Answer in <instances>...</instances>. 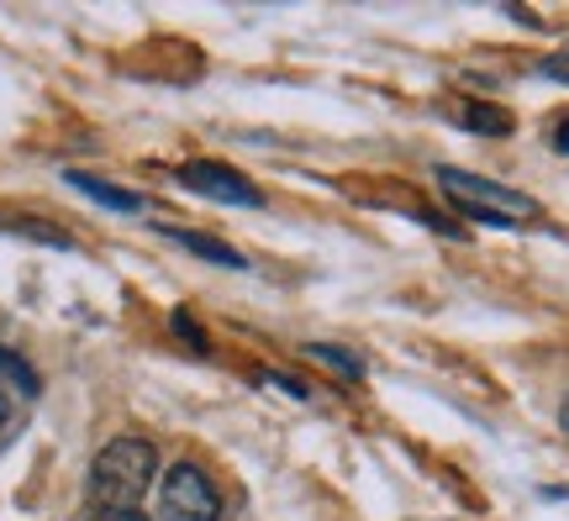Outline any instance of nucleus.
Wrapping results in <instances>:
<instances>
[{"label":"nucleus","instance_id":"obj_16","mask_svg":"<svg viewBox=\"0 0 569 521\" xmlns=\"http://www.w3.org/2000/svg\"><path fill=\"white\" fill-rule=\"evenodd\" d=\"M565 432H569V401H565Z\"/></svg>","mask_w":569,"mask_h":521},{"label":"nucleus","instance_id":"obj_4","mask_svg":"<svg viewBox=\"0 0 569 521\" xmlns=\"http://www.w3.org/2000/svg\"><path fill=\"white\" fill-rule=\"evenodd\" d=\"M174 180L184 184V190H196V196H206V201L217 206H243V211H253V206H264V196H259V184H248L238 169H227V163H180L174 169Z\"/></svg>","mask_w":569,"mask_h":521},{"label":"nucleus","instance_id":"obj_14","mask_svg":"<svg viewBox=\"0 0 569 521\" xmlns=\"http://www.w3.org/2000/svg\"><path fill=\"white\" fill-rule=\"evenodd\" d=\"M553 148H559V153H569V121L559 127V132H553Z\"/></svg>","mask_w":569,"mask_h":521},{"label":"nucleus","instance_id":"obj_15","mask_svg":"<svg viewBox=\"0 0 569 521\" xmlns=\"http://www.w3.org/2000/svg\"><path fill=\"white\" fill-rule=\"evenodd\" d=\"M11 421V395H6V384H0V427Z\"/></svg>","mask_w":569,"mask_h":521},{"label":"nucleus","instance_id":"obj_3","mask_svg":"<svg viewBox=\"0 0 569 521\" xmlns=\"http://www.w3.org/2000/svg\"><path fill=\"white\" fill-rule=\"evenodd\" d=\"M163 521H222V490L201 463H174L159 490Z\"/></svg>","mask_w":569,"mask_h":521},{"label":"nucleus","instance_id":"obj_5","mask_svg":"<svg viewBox=\"0 0 569 521\" xmlns=\"http://www.w3.org/2000/svg\"><path fill=\"white\" fill-rule=\"evenodd\" d=\"M63 180L74 184L80 196H90V201H101V206H111V211H122V217H138L142 211V196H132V190H122V184H111V180H96V174H63Z\"/></svg>","mask_w":569,"mask_h":521},{"label":"nucleus","instance_id":"obj_6","mask_svg":"<svg viewBox=\"0 0 569 521\" xmlns=\"http://www.w3.org/2000/svg\"><path fill=\"white\" fill-rule=\"evenodd\" d=\"M163 238L180 242V248H190L196 259H211L222 263V269H243V253H232V248H222L217 238H201V232H184V227H163Z\"/></svg>","mask_w":569,"mask_h":521},{"label":"nucleus","instance_id":"obj_2","mask_svg":"<svg viewBox=\"0 0 569 521\" xmlns=\"http://www.w3.org/2000/svg\"><path fill=\"white\" fill-rule=\"evenodd\" d=\"M438 184H443L453 206L469 211L480 221H532L538 217V201L522 196V190H507V184H490L480 174H459V169H438Z\"/></svg>","mask_w":569,"mask_h":521},{"label":"nucleus","instance_id":"obj_13","mask_svg":"<svg viewBox=\"0 0 569 521\" xmlns=\"http://www.w3.org/2000/svg\"><path fill=\"white\" fill-rule=\"evenodd\" d=\"M84 521H148V517H142V511H101V505H96Z\"/></svg>","mask_w":569,"mask_h":521},{"label":"nucleus","instance_id":"obj_1","mask_svg":"<svg viewBox=\"0 0 569 521\" xmlns=\"http://www.w3.org/2000/svg\"><path fill=\"white\" fill-rule=\"evenodd\" d=\"M159 474V453L142 438H111L90 463V501L101 511H132Z\"/></svg>","mask_w":569,"mask_h":521},{"label":"nucleus","instance_id":"obj_7","mask_svg":"<svg viewBox=\"0 0 569 521\" xmlns=\"http://www.w3.org/2000/svg\"><path fill=\"white\" fill-rule=\"evenodd\" d=\"M306 359L317 363H332L343 380H365V363L353 359V353H343V348H327V342H306Z\"/></svg>","mask_w":569,"mask_h":521},{"label":"nucleus","instance_id":"obj_11","mask_svg":"<svg viewBox=\"0 0 569 521\" xmlns=\"http://www.w3.org/2000/svg\"><path fill=\"white\" fill-rule=\"evenodd\" d=\"M543 74H549V80H559V84H569V48H559V53H549V59H543Z\"/></svg>","mask_w":569,"mask_h":521},{"label":"nucleus","instance_id":"obj_10","mask_svg":"<svg viewBox=\"0 0 569 521\" xmlns=\"http://www.w3.org/2000/svg\"><path fill=\"white\" fill-rule=\"evenodd\" d=\"M11 232H21V238H42V242H53V248H69V238L63 232H53V227H42V221H6Z\"/></svg>","mask_w":569,"mask_h":521},{"label":"nucleus","instance_id":"obj_9","mask_svg":"<svg viewBox=\"0 0 569 521\" xmlns=\"http://www.w3.org/2000/svg\"><path fill=\"white\" fill-rule=\"evenodd\" d=\"M465 127H475V132H496V138H501V132H511V117L507 111H496V106H469Z\"/></svg>","mask_w":569,"mask_h":521},{"label":"nucleus","instance_id":"obj_8","mask_svg":"<svg viewBox=\"0 0 569 521\" xmlns=\"http://www.w3.org/2000/svg\"><path fill=\"white\" fill-rule=\"evenodd\" d=\"M0 380L17 384V395H38V374H32L27 359H17L11 348H0Z\"/></svg>","mask_w":569,"mask_h":521},{"label":"nucleus","instance_id":"obj_12","mask_svg":"<svg viewBox=\"0 0 569 521\" xmlns=\"http://www.w3.org/2000/svg\"><path fill=\"white\" fill-rule=\"evenodd\" d=\"M174 327H180V332H184V342H190V348H201V353H206V332H196V321L184 317V311H180V317H174Z\"/></svg>","mask_w":569,"mask_h":521}]
</instances>
